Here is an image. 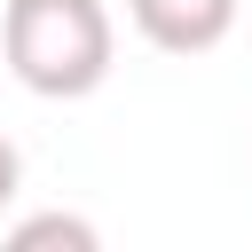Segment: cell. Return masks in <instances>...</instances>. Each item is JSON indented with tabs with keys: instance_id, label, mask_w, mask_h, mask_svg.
<instances>
[{
	"instance_id": "277c9868",
	"label": "cell",
	"mask_w": 252,
	"mask_h": 252,
	"mask_svg": "<svg viewBox=\"0 0 252 252\" xmlns=\"http://www.w3.org/2000/svg\"><path fill=\"white\" fill-rule=\"evenodd\" d=\"M16 189H24V150H16L8 134H0V213L16 205Z\"/></svg>"
},
{
	"instance_id": "3957f363",
	"label": "cell",
	"mask_w": 252,
	"mask_h": 252,
	"mask_svg": "<svg viewBox=\"0 0 252 252\" xmlns=\"http://www.w3.org/2000/svg\"><path fill=\"white\" fill-rule=\"evenodd\" d=\"M8 244H16V252H39V244L94 252L102 236H94V220H79V213H32V220H16V228H8Z\"/></svg>"
},
{
	"instance_id": "6da1fadb",
	"label": "cell",
	"mask_w": 252,
	"mask_h": 252,
	"mask_svg": "<svg viewBox=\"0 0 252 252\" xmlns=\"http://www.w3.org/2000/svg\"><path fill=\"white\" fill-rule=\"evenodd\" d=\"M0 63L39 102H87L118 63V24L102 0H8L0 8Z\"/></svg>"
},
{
	"instance_id": "7a4b0ae2",
	"label": "cell",
	"mask_w": 252,
	"mask_h": 252,
	"mask_svg": "<svg viewBox=\"0 0 252 252\" xmlns=\"http://www.w3.org/2000/svg\"><path fill=\"white\" fill-rule=\"evenodd\" d=\"M236 8H244V0H126L134 32H142L158 55H213V47L236 32Z\"/></svg>"
}]
</instances>
